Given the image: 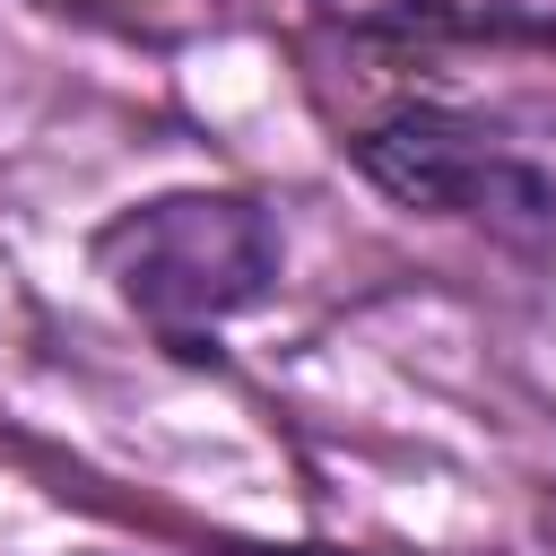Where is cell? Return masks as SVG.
<instances>
[{
    "label": "cell",
    "instance_id": "obj_1",
    "mask_svg": "<svg viewBox=\"0 0 556 556\" xmlns=\"http://www.w3.org/2000/svg\"><path fill=\"white\" fill-rule=\"evenodd\" d=\"M356 174L417 217H452L556 269V96L400 104L348 139Z\"/></svg>",
    "mask_w": 556,
    "mask_h": 556
},
{
    "label": "cell",
    "instance_id": "obj_2",
    "mask_svg": "<svg viewBox=\"0 0 556 556\" xmlns=\"http://www.w3.org/2000/svg\"><path fill=\"white\" fill-rule=\"evenodd\" d=\"M96 269L165 348L208 356V330L278 295L287 243L252 191H156L96 226Z\"/></svg>",
    "mask_w": 556,
    "mask_h": 556
},
{
    "label": "cell",
    "instance_id": "obj_3",
    "mask_svg": "<svg viewBox=\"0 0 556 556\" xmlns=\"http://www.w3.org/2000/svg\"><path fill=\"white\" fill-rule=\"evenodd\" d=\"M356 35H443V43H530L556 52V0H313Z\"/></svg>",
    "mask_w": 556,
    "mask_h": 556
},
{
    "label": "cell",
    "instance_id": "obj_4",
    "mask_svg": "<svg viewBox=\"0 0 556 556\" xmlns=\"http://www.w3.org/2000/svg\"><path fill=\"white\" fill-rule=\"evenodd\" d=\"M226 556H356V547H226Z\"/></svg>",
    "mask_w": 556,
    "mask_h": 556
}]
</instances>
